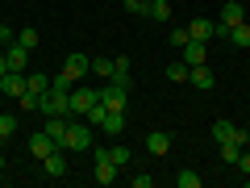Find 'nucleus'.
<instances>
[{"label": "nucleus", "mask_w": 250, "mask_h": 188, "mask_svg": "<svg viewBox=\"0 0 250 188\" xmlns=\"http://www.w3.org/2000/svg\"><path fill=\"white\" fill-rule=\"evenodd\" d=\"M242 21H246V4H242V0H229V4H225L221 9V21H217V38H229V29L233 25H242Z\"/></svg>", "instance_id": "f257e3e1"}, {"label": "nucleus", "mask_w": 250, "mask_h": 188, "mask_svg": "<svg viewBox=\"0 0 250 188\" xmlns=\"http://www.w3.org/2000/svg\"><path fill=\"white\" fill-rule=\"evenodd\" d=\"M67 151H92V125L88 121H71L67 125Z\"/></svg>", "instance_id": "f03ea898"}, {"label": "nucleus", "mask_w": 250, "mask_h": 188, "mask_svg": "<svg viewBox=\"0 0 250 188\" xmlns=\"http://www.w3.org/2000/svg\"><path fill=\"white\" fill-rule=\"evenodd\" d=\"M92 105H100V88H71V117H83Z\"/></svg>", "instance_id": "7ed1b4c3"}, {"label": "nucleus", "mask_w": 250, "mask_h": 188, "mask_svg": "<svg viewBox=\"0 0 250 188\" xmlns=\"http://www.w3.org/2000/svg\"><path fill=\"white\" fill-rule=\"evenodd\" d=\"M188 38H192V42H213V38H217V21H208V17H192Z\"/></svg>", "instance_id": "20e7f679"}, {"label": "nucleus", "mask_w": 250, "mask_h": 188, "mask_svg": "<svg viewBox=\"0 0 250 188\" xmlns=\"http://www.w3.org/2000/svg\"><path fill=\"white\" fill-rule=\"evenodd\" d=\"M188 80H192V88H196V92H213L217 75H213V67H208V63H200V67H192V71H188Z\"/></svg>", "instance_id": "39448f33"}, {"label": "nucleus", "mask_w": 250, "mask_h": 188, "mask_svg": "<svg viewBox=\"0 0 250 188\" xmlns=\"http://www.w3.org/2000/svg\"><path fill=\"white\" fill-rule=\"evenodd\" d=\"M96 130H100V134H108V138H121L125 134V113H121V109H108L104 121H100Z\"/></svg>", "instance_id": "423d86ee"}, {"label": "nucleus", "mask_w": 250, "mask_h": 188, "mask_svg": "<svg viewBox=\"0 0 250 188\" xmlns=\"http://www.w3.org/2000/svg\"><path fill=\"white\" fill-rule=\"evenodd\" d=\"M62 71L71 75V80H83V75L92 71V59H88V54H80V50H75V54H67V63H62Z\"/></svg>", "instance_id": "0eeeda50"}, {"label": "nucleus", "mask_w": 250, "mask_h": 188, "mask_svg": "<svg viewBox=\"0 0 250 188\" xmlns=\"http://www.w3.org/2000/svg\"><path fill=\"white\" fill-rule=\"evenodd\" d=\"M50 151H59V146H54V138L46 134V130H38V134H29V155H34V159H46Z\"/></svg>", "instance_id": "6e6552de"}, {"label": "nucleus", "mask_w": 250, "mask_h": 188, "mask_svg": "<svg viewBox=\"0 0 250 188\" xmlns=\"http://www.w3.org/2000/svg\"><path fill=\"white\" fill-rule=\"evenodd\" d=\"M108 84H117V88H134V75H129V59H113V75H108Z\"/></svg>", "instance_id": "1a4fd4ad"}, {"label": "nucleus", "mask_w": 250, "mask_h": 188, "mask_svg": "<svg viewBox=\"0 0 250 188\" xmlns=\"http://www.w3.org/2000/svg\"><path fill=\"white\" fill-rule=\"evenodd\" d=\"M4 59H9V71H25V63H29V50L21 42H9L4 46Z\"/></svg>", "instance_id": "9d476101"}, {"label": "nucleus", "mask_w": 250, "mask_h": 188, "mask_svg": "<svg viewBox=\"0 0 250 188\" xmlns=\"http://www.w3.org/2000/svg\"><path fill=\"white\" fill-rule=\"evenodd\" d=\"M179 59H184L188 67H200V63H208V46L205 42H188L184 50H179Z\"/></svg>", "instance_id": "9b49d317"}, {"label": "nucleus", "mask_w": 250, "mask_h": 188, "mask_svg": "<svg viewBox=\"0 0 250 188\" xmlns=\"http://www.w3.org/2000/svg\"><path fill=\"white\" fill-rule=\"evenodd\" d=\"M67 125H71V117H46L42 130L54 138V146H62V142H67Z\"/></svg>", "instance_id": "f8f14e48"}, {"label": "nucleus", "mask_w": 250, "mask_h": 188, "mask_svg": "<svg viewBox=\"0 0 250 188\" xmlns=\"http://www.w3.org/2000/svg\"><path fill=\"white\" fill-rule=\"evenodd\" d=\"M100 105H104V109H121V113H125V88L104 84V88H100Z\"/></svg>", "instance_id": "ddd939ff"}, {"label": "nucleus", "mask_w": 250, "mask_h": 188, "mask_svg": "<svg viewBox=\"0 0 250 188\" xmlns=\"http://www.w3.org/2000/svg\"><path fill=\"white\" fill-rule=\"evenodd\" d=\"M0 92H4V96H21V92H25V71H4Z\"/></svg>", "instance_id": "4468645a"}, {"label": "nucleus", "mask_w": 250, "mask_h": 188, "mask_svg": "<svg viewBox=\"0 0 250 188\" xmlns=\"http://www.w3.org/2000/svg\"><path fill=\"white\" fill-rule=\"evenodd\" d=\"M146 151L163 159V155L171 151V134H167V130H154V134H146Z\"/></svg>", "instance_id": "2eb2a0df"}, {"label": "nucleus", "mask_w": 250, "mask_h": 188, "mask_svg": "<svg viewBox=\"0 0 250 188\" xmlns=\"http://www.w3.org/2000/svg\"><path fill=\"white\" fill-rule=\"evenodd\" d=\"M25 88L34 92V96H46V92H50V75L46 71H25Z\"/></svg>", "instance_id": "dca6fc26"}, {"label": "nucleus", "mask_w": 250, "mask_h": 188, "mask_svg": "<svg viewBox=\"0 0 250 188\" xmlns=\"http://www.w3.org/2000/svg\"><path fill=\"white\" fill-rule=\"evenodd\" d=\"M233 134H238V125H233L229 117H217V121H213V138H217V142H229Z\"/></svg>", "instance_id": "f3484780"}, {"label": "nucleus", "mask_w": 250, "mask_h": 188, "mask_svg": "<svg viewBox=\"0 0 250 188\" xmlns=\"http://www.w3.org/2000/svg\"><path fill=\"white\" fill-rule=\"evenodd\" d=\"M42 167H46V176H67V159H62L59 151H50V155H46V159H42Z\"/></svg>", "instance_id": "a211bd4d"}, {"label": "nucleus", "mask_w": 250, "mask_h": 188, "mask_svg": "<svg viewBox=\"0 0 250 188\" xmlns=\"http://www.w3.org/2000/svg\"><path fill=\"white\" fill-rule=\"evenodd\" d=\"M146 17H150V21H171V0H150Z\"/></svg>", "instance_id": "6ab92c4d"}, {"label": "nucleus", "mask_w": 250, "mask_h": 188, "mask_svg": "<svg viewBox=\"0 0 250 188\" xmlns=\"http://www.w3.org/2000/svg\"><path fill=\"white\" fill-rule=\"evenodd\" d=\"M188 71H192V67H188L184 59H175V63H171V67H167V71H163V75H167L171 84H188Z\"/></svg>", "instance_id": "aec40b11"}, {"label": "nucleus", "mask_w": 250, "mask_h": 188, "mask_svg": "<svg viewBox=\"0 0 250 188\" xmlns=\"http://www.w3.org/2000/svg\"><path fill=\"white\" fill-rule=\"evenodd\" d=\"M242 151H246V146H238V142H233V138H229V142H221V163H225V167H233Z\"/></svg>", "instance_id": "412c9836"}, {"label": "nucleus", "mask_w": 250, "mask_h": 188, "mask_svg": "<svg viewBox=\"0 0 250 188\" xmlns=\"http://www.w3.org/2000/svg\"><path fill=\"white\" fill-rule=\"evenodd\" d=\"M108 159H113L117 167L125 171V167H129V146H125V142H117V146H108Z\"/></svg>", "instance_id": "4be33fe9"}, {"label": "nucleus", "mask_w": 250, "mask_h": 188, "mask_svg": "<svg viewBox=\"0 0 250 188\" xmlns=\"http://www.w3.org/2000/svg\"><path fill=\"white\" fill-rule=\"evenodd\" d=\"M225 42H233V46H250V25H246V21H242V25H233Z\"/></svg>", "instance_id": "5701e85b"}, {"label": "nucleus", "mask_w": 250, "mask_h": 188, "mask_svg": "<svg viewBox=\"0 0 250 188\" xmlns=\"http://www.w3.org/2000/svg\"><path fill=\"white\" fill-rule=\"evenodd\" d=\"M175 184H179V188H200V176H196L192 167H184V171H175Z\"/></svg>", "instance_id": "b1692460"}, {"label": "nucleus", "mask_w": 250, "mask_h": 188, "mask_svg": "<svg viewBox=\"0 0 250 188\" xmlns=\"http://www.w3.org/2000/svg\"><path fill=\"white\" fill-rule=\"evenodd\" d=\"M13 134H17V117H13V113H0V138L9 142Z\"/></svg>", "instance_id": "393cba45"}, {"label": "nucleus", "mask_w": 250, "mask_h": 188, "mask_svg": "<svg viewBox=\"0 0 250 188\" xmlns=\"http://www.w3.org/2000/svg\"><path fill=\"white\" fill-rule=\"evenodd\" d=\"M17 42L25 46V50H34V46H38V29H34V25H25V29L17 34Z\"/></svg>", "instance_id": "a878e982"}, {"label": "nucleus", "mask_w": 250, "mask_h": 188, "mask_svg": "<svg viewBox=\"0 0 250 188\" xmlns=\"http://www.w3.org/2000/svg\"><path fill=\"white\" fill-rule=\"evenodd\" d=\"M92 75H113V59H92Z\"/></svg>", "instance_id": "bb28decb"}, {"label": "nucleus", "mask_w": 250, "mask_h": 188, "mask_svg": "<svg viewBox=\"0 0 250 188\" xmlns=\"http://www.w3.org/2000/svg\"><path fill=\"white\" fill-rule=\"evenodd\" d=\"M17 100H21V109H25V113H38V100H42V96H34V92L25 88V92L17 96Z\"/></svg>", "instance_id": "cd10ccee"}, {"label": "nucleus", "mask_w": 250, "mask_h": 188, "mask_svg": "<svg viewBox=\"0 0 250 188\" xmlns=\"http://www.w3.org/2000/svg\"><path fill=\"white\" fill-rule=\"evenodd\" d=\"M150 9V0H125V13H134V17H146Z\"/></svg>", "instance_id": "c85d7f7f"}, {"label": "nucleus", "mask_w": 250, "mask_h": 188, "mask_svg": "<svg viewBox=\"0 0 250 188\" xmlns=\"http://www.w3.org/2000/svg\"><path fill=\"white\" fill-rule=\"evenodd\" d=\"M188 42H192V38H188V29H171V46H179V50H184Z\"/></svg>", "instance_id": "c756f323"}, {"label": "nucleus", "mask_w": 250, "mask_h": 188, "mask_svg": "<svg viewBox=\"0 0 250 188\" xmlns=\"http://www.w3.org/2000/svg\"><path fill=\"white\" fill-rule=\"evenodd\" d=\"M129 184H134V188H150V184H154V176H146V171H138V176H129Z\"/></svg>", "instance_id": "7c9ffc66"}, {"label": "nucleus", "mask_w": 250, "mask_h": 188, "mask_svg": "<svg viewBox=\"0 0 250 188\" xmlns=\"http://www.w3.org/2000/svg\"><path fill=\"white\" fill-rule=\"evenodd\" d=\"M233 167H238L242 176H250V151H242V155H238V163H233Z\"/></svg>", "instance_id": "2f4dec72"}, {"label": "nucleus", "mask_w": 250, "mask_h": 188, "mask_svg": "<svg viewBox=\"0 0 250 188\" xmlns=\"http://www.w3.org/2000/svg\"><path fill=\"white\" fill-rule=\"evenodd\" d=\"M0 42H13V29H9V21H0Z\"/></svg>", "instance_id": "473e14b6"}, {"label": "nucleus", "mask_w": 250, "mask_h": 188, "mask_svg": "<svg viewBox=\"0 0 250 188\" xmlns=\"http://www.w3.org/2000/svg\"><path fill=\"white\" fill-rule=\"evenodd\" d=\"M0 171H4V155H0Z\"/></svg>", "instance_id": "72a5a7b5"}, {"label": "nucleus", "mask_w": 250, "mask_h": 188, "mask_svg": "<svg viewBox=\"0 0 250 188\" xmlns=\"http://www.w3.org/2000/svg\"><path fill=\"white\" fill-rule=\"evenodd\" d=\"M242 4H250V0H242Z\"/></svg>", "instance_id": "f704fd0d"}, {"label": "nucleus", "mask_w": 250, "mask_h": 188, "mask_svg": "<svg viewBox=\"0 0 250 188\" xmlns=\"http://www.w3.org/2000/svg\"><path fill=\"white\" fill-rule=\"evenodd\" d=\"M0 142H4V138H0Z\"/></svg>", "instance_id": "c9c22d12"}]
</instances>
